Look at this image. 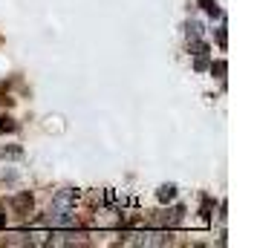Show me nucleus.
<instances>
[{
    "instance_id": "423d86ee",
    "label": "nucleus",
    "mask_w": 257,
    "mask_h": 248,
    "mask_svg": "<svg viewBox=\"0 0 257 248\" xmlns=\"http://www.w3.org/2000/svg\"><path fill=\"white\" fill-rule=\"evenodd\" d=\"M194 67H197V70H208V55H205V52H199V58L194 61Z\"/></svg>"
},
{
    "instance_id": "20e7f679",
    "label": "nucleus",
    "mask_w": 257,
    "mask_h": 248,
    "mask_svg": "<svg viewBox=\"0 0 257 248\" xmlns=\"http://www.w3.org/2000/svg\"><path fill=\"white\" fill-rule=\"evenodd\" d=\"M15 127H18V124H15L9 116H0V133H12Z\"/></svg>"
},
{
    "instance_id": "6e6552de",
    "label": "nucleus",
    "mask_w": 257,
    "mask_h": 248,
    "mask_svg": "<svg viewBox=\"0 0 257 248\" xmlns=\"http://www.w3.org/2000/svg\"><path fill=\"white\" fill-rule=\"evenodd\" d=\"M217 44L225 49V29H217Z\"/></svg>"
},
{
    "instance_id": "0eeeda50",
    "label": "nucleus",
    "mask_w": 257,
    "mask_h": 248,
    "mask_svg": "<svg viewBox=\"0 0 257 248\" xmlns=\"http://www.w3.org/2000/svg\"><path fill=\"white\" fill-rule=\"evenodd\" d=\"M0 156H3V159H6V156H21V150H18V147H9V150L3 147V150H0Z\"/></svg>"
},
{
    "instance_id": "1a4fd4ad",
    "label": "nucleus",
    "mask_w": 257,
    "mask_h": 248,
    "mask_svg": "<svg viewBox=\"0 0 257 248\" xmlns=\"http://www.w3.org/2000/svg\"><path fill=\"white\" fill-rule=\"evenodd\" d=\"M0 228H6V211L0 208Z\"/></svg>"
},
{
    "instance_id": "7ed1b4c3",
    "label": "nucleus",
    "mask_w": 257,
    "mask_h": 248,
    "mask_svg": "<svg viewBox=\"0 0 257 248\" xmlns=\"http://www.w3.org/2000/svg\"><path fill=\"white\" fill-rule=\"evenodd\" d=\"M176 196V188L174 185H165V188H159V202H171Z\"/></svg>"
},
{
    "instance_id": "f257e3e1",
    "label": "nucleus",
    "mask_w": 257,
    "mask_h": 248,
    "mask_svg": "<svg viewBox=\"0 0 257 248\" xmlns=\"http://www.w3.org/2000/svg\"><path fill=\"white\" fill-rule=\"evenodd\" d=\"M12 208H15L18 213H29V211H32V196H29V193H21V196H15Z\"/></svg>"
},
{
    "instance_id": "39448f33",
    "label": "nucleus",
    "mask_w": 257,
    "mask_h": 248,
    "mask_svg": "<svg viewBox=\"0 0 257 248\" xmlns=\"http://www.w3.org/2000/svg\"><path fill=\"white\" fill-rule=\"evenodd\" d=\"M225 70H228V67H225V61H217V64H211V72H214L217 78H225Z\"/></svg>"
},
{
    "instance_id": "f03ea898",
    "label": "nucleus",
    "mask_w": 257,
    "mask_h": 248,
    "mask_svg": "<svg viewBox=\"0 0 257 248\" xmlns=\"http://www.w3.org/2000/svg\"><path fill=\"white\" fill-rule=\"evenodd\" d=\"M199 6H202V9H205V12L208 15H214V18H220V6H217V3H214V0H199Z\"/></svg>"
}]
</instances>
